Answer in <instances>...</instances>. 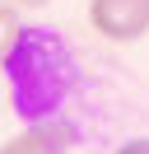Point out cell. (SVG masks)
<instances>
[{
	"instance_id": "cell-2",
	"label": "cell",
	"mask_w": 149,
	"mask_h": 154,
	"mask_svg": "<svg viewBox=\"0 0 149 154\" xmlns=\"http://www.w3.org/2000/svg\"><path fill=\"white\" fill-rule=\"evenodd\" d=\"M89 28L107 42H140L149 33V0H89Z\"/></svg>"
},
{
	"instance_id": "cell-7",
	"label": "cell",
	"mask_w": 149,
	"mask_h": 154,
	"mask_svg": "<svg viewBox=\"0 0 149 154\" xmlns=\"http://www.w3.org/2000/svg\"><path fill=\"white\" fill-rule=\"evenodd\" d=\"M5 5H9V0H5Z\"/></svg>"
},
{
	"instance_id": "cell-6",
	"label": "cell",
	"mask_w": 149,
	"mask_h": 154,
	"mask_svg": "<svg viewBox=\"0 0 149 154\" xmlns=\"http://www.w3.org/2000/svg\"><path fill=\"white\" fill-rule=\"evenodd\" d=\"M9 5H19V10H47L51 0H9Z\"/></svg>"
},
{
	"instance_id": "cell-5",
	"label": "cell",
	"mask_w": 149,
	"mask_h": 154,
	"mask_svg": "<svg viewBox=\"0 0 149 154\" xmlns=\"http://www.w3.org/2000/svg\"><path fill=\"white\" fill-rule=\"evenodd\" d=\"M112 154H149V135H130V140H121Z\"/></svg>"
},
{
	"instance_id": "cell-4",
	"label": "cell",
	"mask_w": 149,
	"mask_h": 154,
	"mask_svg": "<svg viewBox=\"0 0 149 154\" xmlns=\"http://www.w3.org/2000/svg\"><path fill=\"white\" fill-rule=\"evenodd\" d=\"M23 28H28V23L19 19V5H5V0H0V66L14 56V47H19V38H23Z\"/></svg>"
},
{
	"instance_id": "cell-1",
	"label": "cell",
	"mask_w": 149,
	"mask_h": 154,
	"mask_svg": "<svg viewBox=\"0 0 149 154\" xmlns=\"http://www.w3.org/2000/svg\"><path fill=\"white\" fill-rule=\"evenodd\" d=\"M79 84V66H74L70 42L56 28H23L14 56L5 61V89L19 117L42 122L65 107V98Z\"/></svg>"
},
{
	"instance_id": "cell-3",
	"label": "cell",
	"mask_w": 149,
	"mask_h": 154,
	"mask_svg": "<svg viewBox=\"0 0 149 154\" xmlns=\"http://www.w3.org/2000/svg\"><path fill=\"white\" fill-rule=\"evenodd\" d=\"M74 131L56 117H42V122H28L19 135H9L0 154H70Z\"/></svg>"
}]
</instances>
